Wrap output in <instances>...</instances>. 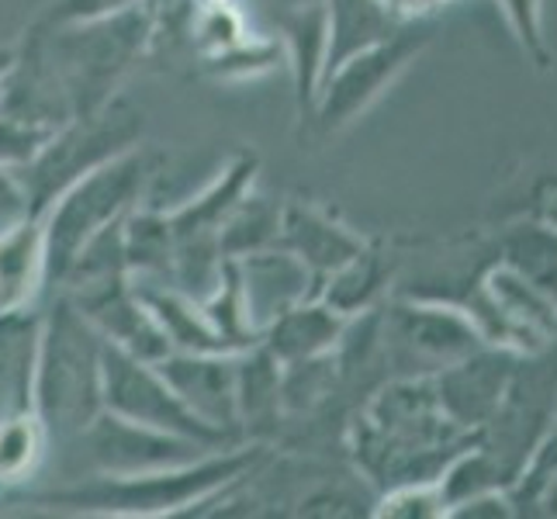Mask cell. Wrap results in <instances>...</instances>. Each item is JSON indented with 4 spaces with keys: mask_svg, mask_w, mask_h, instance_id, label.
Instances as JSON below:
<instances>
[{
    "mask_svg": "<svg viewBox=\"0 0 557 519\" xmlns=\"http://www.w3.org/2000/svg\"><path fill=\"white\" fill-rule=\"evenodd\" d=\"M146 114L128 98H111L104 108L52 128V136L35 157L11 170L17 187L25 195V215L42 219L49 205L63 195L70 184H76L84 173L98 170L101 163L114 160L119 152L143 143Z\"/></svg>",
    "mask_w": 557,
    "mask_h": 519,
    "instance_id": "cell-5",
    "label": "cell"
},
{
    "mask_svg": "<svg viewBox=\"0 0 557 519\" xmlns=\"http://www.w3.org/2000/svg\"><path fill=\"white\" fill-rule=\"evenodd\" d=\"M166 384L181 395L184 406L236 440H246L239 430V401H236V371L239 354H187L170 350L157 360Z\"/></svg>",
    "mask_w": 557,
    "mask_h": 519,
    "instance_id": "cell-10",
    "label": "cell"
},
{
    "mask_svg": "<svg viewBox=\"0 0 557 519\" xmlns=\"http://www.w3.org/2000/svg\"><path fill=\"white\" fill-rule=\"evenodd\" d=\"M163 166V152L146 143L119 152L114 160L101 163L98 170L84 173L81 181L70 184L60 198L49 205L42 215L46 225V254H49V292L66 271V263L76 257L90 236L101 228L122 222L128 211H136L149 184L157 181Z\"/></svg>",
    "mask_w": 557,
    "mask_h": 519,
    "instance_id": "cell-4",
    "label": "cell"
},
{
    "mask_svg": "<svg viewBox=\"0 0 557 519\" xmlns=\"http://www.w3.org/2000/svg\"><path fill=\"white\" fill-rule=\"evenodd\" d=\"M236 263H239L246 312L260 333H263V325L277 319L284 309H292V305L305 298H315L312 274L305 271V263L298 257H292L281 246H267L260 254H249Z\"/></svg>",
    "mask_w": 557,
    "mask_h": 519,
    "instance_id": "cell-15",
    "label": "cell"
},
{
    "mask_svg": "<svg viewBox=\"0 0 557 519\" xmlns=\"http://www.w3.org/2000/svg\"><path fill=\"white\" fill-rule=\"evenodd\" d=\"M239 430L246 440H267L284 419L281 412V360L263 343L246 346L236 371ZM271 444V440H267Z\"/></svg>",
    "mask_w": 557,
    "mask_h": 519,
    "instance_id": "cell-18",
    "label": "cell"
},
{
    "mask_svg": "<svg viewBox=\"0 0 557 519\" xmlns=\"http://www.w3.org/2000/svg\"><path fill=\"white\" fill-rule=\"evenodd\" d=\"M257 173L260 157L253 149H239L201 195L166 211L170 233H174V277H170V284L195 298L211 295L225 267L222 225L233 215V208L253 190Z\"/></svg>",
    "mask_w": 557,
    "mask_h": 519,
    "instance_id": "cell-6",
    "label": "cell"
},
{
    "mask_svg": "<svg viewBox=\"0 0 557 519\" xmlns=\"http://www.w3.org/2000/svg\"><path fill=\"white\" fill-rule=\"evenodd\" d=\"M274 246L287 249V254L305 263L319 295V284L354 254H360L363 239H357L347 225H339L330 211L309 201H281V225Z\"/></svg>",
    "mask_w": 557,
    "mask_h": 519,
    "instance_id": "cell-12",
    "label": "cell"
},
{
    "mask_svg": "<svg viewBox=\"0 0 557 519\" xmlns=\"http://www.w3.org/2000/svg\"><path fill=\"white\" fill-rule=\"evenodd\" d=\"M277 70H284L281 38L263 32H249L233 49L208 55V60L198 63V73L215 84H246V81H260V76H271Z\"/></svg>",
    "mask_w": 557,
    "mask_h": 519,
    "instance_id": "cell-22",
    "label": "cell"
},
{
    "mask_svg": "<svg viewBox=\"0 0 557 519\" xmlns=\"http://www.w3.org/2000/svg\"><path fill=\"white\" fill-rule=\"evenodd\" d=\"M416 49L419 38L406 32H392L381 42L336 63L319 87V101L312 108L309 128H319V136H336V132L354 125L381 98V90H388V84L406 70Z\"/></svg>",
    "mask_w": 557,
    "mask_h": 519,
    "instance_id": "cell-8",
    "label": "cell"
},
{
    "mask_svg": "<svg viewBox=\"0 0 557 519\" xmlns=\"http://www.w3.org/2000/svg\"><path fill=\"white\" fill-rule=\"evenodd\" d=\"M49 136H52V125H38V122L0 114V166H8V170L25 166L35 152L46 146Z\"/></svg>",
    "mask_w": 557,
    "mask_h": 519,
    "instance_id": "cell-24",
    "label": "cell"
},
{
    "mask_svg": "<svg viewBox=\"0 0 557 519\" xmlns=\"http://www.w3.org/2000/svg\"><path fill=\"white\" fill-rule=\"evenodd\" d=\"M17 215H25V195L17 187L14 173L8 166H0V219L11 222Z\"/></svg>",
    "mask_w": 557,
    "mask_h": 519,
    "instance_id": "cell-26",
    "label": "cell"
},
{
    "mask_svg": "<svg viewBox=\"0 0 557 519\" xmlns=\"http://www.w3.org/2000/svg\"><path fill=\"white\" fill-rule=\"evenodd\" d=\"M52 450V436L35 409L0 422V495H11L35 482Z\"/></svg>",
    "mask_w": 557,
    "mask_h": 519,
    "instance_id": "cell-21",
    "label": "cell"
},
{
    "mask_svg": "<svg viewBox=\"0 0 557 519\" xmlns=\"http://www.w3.org/2000/svg\"><path fill=\"white\" fill-rule=\"evenodd\" d=\"M347 325H350V319L330 309L322 298H305V301L292 305V309H284L277 319L267 322L260 333V343L281 363H292V360L330 354L333 346H339V336Z\"/></svg>",
    "mask_w": 557,
    "mask_h": 519,
    "instance_id": "cell-16",
    "label": "cell"
},
{
    "mask_svg": "<svg viewBox=\"0 0 557 519\" xmlns=\"http://www.w3.org/2000/svg\"><path fill=\"white\" fill-rule=\"evenodd\" d=\"M122 243L132 281L170 284L174 277V233H170L163 208L139 205L136 211H128L122 222Z\"/></svg>",
    "mask_w": 557,
    "mask_h": 519,
    "instance_id": "cell-19",
    "label": "cell"
},
{
    "mask_svg": "<svg viewBox=\"0 0 557 519\" xmlns=\"http://www.w3.org/2000/svg\"><path fill=\"white\" fill-rule=\"evenodd\" d=\"M42 305L0 316V422L35 409V350Z\"/></svg>",
    "mask_w": 557,
    "mask_h": 519,
    "instance_id": "cell-17",
    "label": "cell"
},
{
    "mask_svg": "<svg viewBox=\"0 0 557 519\" xmlns=\"http://www.w3.org/2000/svg\"><path fill=\"white\" fill-rule=\"evenodd\" d=\"M22 46L35 52L55 84L70 119L104 108L119 98L125 76L152 52V17L146 4L94 17L81 25L35 28L28 25Z\"/></svg>",
    "mask_w": 557,
    "mask_h": 519,
    "instance_id": "cell-2",
    "label": "cell"
},
{
    "mask_svg": "<svg viewBox=\"0 0 557 519\" xmlns=\"http://www.w3.org/2000/svg\"><path fill=\"white\" fill-rule=\"evenodd\" d=\"M277 225H281V201L249 190L222 225V257L243 260L249 254H260V249L274 246Z\"/></svg>",
    "mask_w": 557,
    "mask_h": 519,
    "instance_id": "cell-23",
    "label": "cell"
},
{
    "mask_svg": "<svg viewBox=\"0 0 557 519\" xmlns=\"http://www.w3.org/2000/svg\"><path fill=\"white\" fill-rule=\"evenodd\" d=\"M143 4V0H49V4L35 14V28H60V25H81L94 17H108Z\"/></svg>",
    "mask_w": 557,
    "mask_h": 519,
    "instance_id": "cell-25",
    "label": "cell"
},
{
    "mask_svg": "<svg viewBox=\"0 0 557 519\" xmlns=\"http://www.w3.org/2000/svg\"><path fill=\"white\" fill-rule=\"evenodd\" d=\"M325 14H330L325 73L347 60V55L388 38L398 17L384 0H325Z\"/></svg>",
    "mask_w": 557,
    "mask_h": 519,
    "instance_id": "cell-20",
    "label": "cell"
},
{
    "mask_svg": "<svg viewBox=\"0 0 557 519\" xmlns=\"http://www.w3.org/2000/svg\"><path fill=\"white\" fill-rule=\"evenodd\" d=\"M49 298L46 225L35 215H17L0 228V316L38 309Z\"/></svg>",
    "mask_w": 557,
    "mask_h": 519,
    "instance_id": "cell-13",
    "label": "cell"
},
{
    "mask_svg": "<svg viewBox=\"0 0 557 519\" xmlns=\"http://www.w3.org/2000/svg\"><path fill=\"white\" fill-rule=\"evenodd\" d=\"M76 444H84L87 450L90 474H143L177 468L195 457L211 454V447L198 444V440L122 419L108 409L90 422Z\"/></svg>",
    "mask_w": 557,
    "mask_h": 519,
    "instance_id": "cell-9",
    "label": "cell"
},
{
    "mask_svg": "<svg viewBox=\"0 0 557 519\" xmlns=\"http://www.w3.org/2000/svg\"><path fill=\"white\" fill-rule=\"evenodd\" d=\"M274 447L267 440H243L236 447L211 450L177 468L143 471V474H90L55 492L32 495V506H52L84 516H119V519H174L201 516L205 506L225 485L239 482L246 471L260 468Z\"/></svg>",
    "mask_w": 557,
    "mask_h": 519,
    "instance_id": "cell-1",
    "label": "cell"
},
{
    "mask_svg": "<svg viewBox=\"0 0 557 519\" xmlns=\"http://www.w3.org/2000/svg\"><path fill=\"white\" fill-rule=\"evenodd\" d=\"M73 305L98 325V333L111 346H119V350L139 360H149V363H157L170 354V339L163 336L160 322L152 319V312L146 309V301L139 298L132 281L104 287V292L81 298Z\"/></svg>",
    "mask_w": 557,
    "mask_h": 519,
    "instance_id": "cell-14",
    "label": "cell"
},
{
    "mask_svg": "<svg viewBox=\"0 0 557 519\" xmlns=\"http://www.w3.org/2000/svg\"><path fill=\"white\" fill-rule=\"evenodd\" d=\"M14 55H17V46H0V84H4L8 70L14 66Z\"/></svg>",
    "mask_w": 557,
    "mask_h": 519,
    "instance_id": "cell-27",
    "label": "cell"
},
{
    "mask_svg": "<svg viewBox=\"0 0 557 519\" xmlns=\"http://www.w3.org/2000/svg\"><path fill=\"white\" fill-rule=\"evenodd\" d=\"M225 4H239V0H190V8L195 11H208V8H225ZM195 17V14H190Z\"/></svg>",
    "mask_w": 557,
    "mask_h": 519,
    "instance_id": "cell-28",
    "label": "cell"
},
{
    "mask_svg": "<svg viewBox=\"0 0 557 519\" xmlns=\"http://www.w3.org/2000/svg\"><path fill=\"white\" fill-rule=\"evenodd\" d=\"M277 38L284 49V70L292 73L298 128L305 132L312 122L319 87L325 81V49H330V14H325V0H309V4L287 8L277 17Z\"/></svg>",
    "mask_w": 557,
    "mask_h": 519,
    "instance_id": "cell-11",
    "label": "cell"
},
{
    "mask_svg": "<svg viewBox=\"0 0 557 519\" xmlns=\"http://www.w3.org/2000/svg\"><path fill=\"white\" fill-rule=\"evenodd\" d=\"M35 412L55 444H73L104 412V336L63 292L42 301Z\"/></svg>",
    "mask_w": 557,
    "mask_h": 519,
    "instance_id": "cell-3",
    "label": "cell"
},
{
    "mask_svg": "<svg viewBox=\"0 0 557 519\" xmlns=\"http://www.w3.org/2000/svg\"><path fill=\"white\" fill-rule=\"evenodd\" d=\"M104 409L132 422H146V427L198 440V444L211 450L243 444V440L208 427L205 419L190 412L181 401V395L166 384L157 363L132 357L119 350V346H111L108 339H104Z\"/></svg>",
    "mask_w": 557,
    "mask_h": 519,
    "instance_id": "cell-7",
    "label": "cell"
}]
</instances>
